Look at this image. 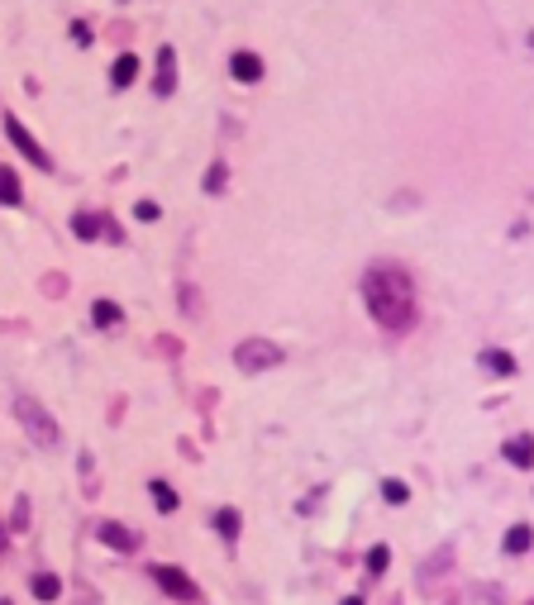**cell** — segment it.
Listing matches in <instances>:
<instances>
[{"mask_svg": "<svg viewBox=\"0 0 534 605\" xmlns=\"http://www.w3.org/2000/svg\"><path fill=\"white\" fill-rule=\"evenodd\" d=\"M224 182H229V167H224V162H215L210 172H205V191H210V196H219V191H224Z\"/></svg>", "mask_w": 534, "mask_h": 605, "instance_id": "19", "label": "cell"}, {"mask_svg": "<svg viewBox=\"0 0 534 605\" xmlns=\"http://www.w3.org/2000/svg\"><path fill=\"white\" fill-rule=\"evenodd\" d=\"M96 224H101V219H96V214H72V234H77V238H96V234H101V229H96Z\"/></svg>", "mask_w": 534, "mask_h": 605, "instance_id": "18", "label": "cell"}, {"mask_svg": "<svg viewBox=\"0 0 534 605\" xmlns=\"http://www.w3.org/2000/svg\"><path fill=\"white\" fill-rule=\"evenodd\" d=\"M20 201H24L20 172H15V167H0V205H20Z\"/></svg>", "mask_w": 534, "mask_h": 605, "instance_id": "9", "label": "cell"}, {"mask_svg": "<svg viewBox=\"0 0 534 605\" xmlns=\"http://www.w3.org/2000/svg\"><path fill=\"white\" fill-rule=\"evenodd\" d=\"M477 605H491V591H486V586L477 591Z\"/></svg>", "mask_w": 534, "mask_h": 605, "instance_id": "25", "label": "cell"}, {"mask_svg": "<svg viewBox=\"0 0 534 605\" xmlns=\"http://www.w3.org/2000/svg\"><path fill=\"white\" fill-rule=\"evenodd\" d=\"M215 529H219L224 539H239V529H243L239 510H215Z\"/></svg>", "mask_w": 534, "mask_h": 605, "instance_id": "15", "label": "cell"}, {"mask_svg": "<svg viewBox=\"0 0 534 605\" xmlns=\"http://www.w3.org/2000/svg\"><path fill=\"white\" fill-rule=\"evenodd\" d=\"M387 567H391V548H387V544H377V548H368V572H373V577H382Z\"/></svg>", "mask_w": 534, "mask_h": 605, "instance_id": "17", "label": "cell"}, {"mask_svg": "<svg viewBox=\"0 0 534 605\" xmlns=\"http://www.w3.org/2000/svg\"><path fill=\"white\" fill-rule=\"evenodd\" d=\"M134 77H138V57H134V53H120V57H115V67H110V81H115V91H124Z\"/></svg>", "mask_w": 534, "mask_h": 605, "instance_id": "10", "label": "cell"}, {"mask_svg": "<svg viewBox=\"0 0 534 605\" xmlns=\"http://www.w3.org/2000/svg\"><path fill=\"white\" fill-rule=\"evenodd\" d=\"M506 458L515 462V467H534V439H525V434H520V439H510V444H506Z\"/></svg>", "mask_w": 534, "mask_h": 605, "instance_id": "12", "label": "cell"}, {"mask_svg": "<svg viewBox=\"0 0 534 605\" xmlns=\"http://www.w3.org/2000/svg\"><path fill=\"white\" fill-rule=\"evenodd\" d=\"M72 38H77L81 48H86V43H91V29H86V24H72Z\"/></svg>", "mask_w": 534, "mask_h": 605, "instance_id": "24", "label": "cell"}, {"mask_svg": "<svg viewBox=\"0 0 534 605\" xmlns=\"http://www.w3.org/2000/svg\"><path fill=\"white\" fill-rule=\"evenodd\" d=\"M15 415H20V424H24V434L34 439L38 448H57L62 444V429H57V420L34 400V395H20L15 400Z\"/></svg>", "mask_w": 534, "mask_h": 605, "instance_id": "2", "label": "cell"}, {"mask_svg": "<svg viewBox=\"0 0 534 605\" xmlns=\"http://www.w3.org/2000/svg\"><path fill=\"white\" fill-rule=\"evenodd\" d=\"M91 319H96L101 329H115V324H120V305H115V300H96V305H91Z\"/></svg>", "mask_w": 534, "mask_h": 605, "instance_id": "14", "label": "cell"}, {"mask_svg": "<svg viewBox=\"0 0 534 605\" xmlns=\"http://www.w3.org/2000/svg\"><path fill=\"white\" fill-rule=\"evenodd\" d=\"M486 367L491 372H515V363H510V353H486Z\"/></svg>", "mask_w": 534, "mask_h": 605, "instance_id": "21", "label": "cell"}, {"mask_svg": "<svg viewBox=\"0 0 534 605\" xmlns=\"http://www.w3.org/2000/svg\"><path fill=\"white\" fill-rule=\"evenodd\" d=\"M5 138H10V143H15V148L24 153V162H34L38 172H53V158L43 153V143H38V138H34V133H29L24 124L15 119V115H5Z\"/></svg>", "mask_w": 534, "mask_h": 605, "instance_id": "4", "label": "cell"}, {"mask_svg": "<svg viewBox=\"0 0 534 605\" xmlns=\"http://www.w3.org/2000/svg\"><path fill=\"white\" fill-rule=\"evenodd\" d=\"M29 586H34V596H38V601H57V596H62V581H57V572H34V581H29Z\"/></svg>", "mask_w": 534, "mask_h": 605, "instance_id": "11", "label": "cell"}, {"mask_svg": "<svg viewBox=\"0 0 534 605\" xmlns=\"http://www.w3.org/2000/svg\"><path fill=\"white\" fill-rule=\"evenodd\" d=\"M148 496L158 500V510H167V515H172V510H177V491H172V486H167V481H158V476H153V481H148Z\"/></svg>", "mask_w": 534, "mask_h": 605, "instance_id": "13", "label": "cell"}, {"mask_svg": "<svg viewBox=\"0 0 534 605\" xmlns=\"http://www.w3.org/2000/svg\"><path fill=\"white\" fill-rule=\"evenodd\" d=\"M382 496L391 500V505H405V500H410V491H405V481H382Z\"/></svg>", "mask_w": 534, "mask_h": 605, "instance_id": "20", "label": "cell"}, {"mask_svg": "<svg viewBox=\"0 0 534 605\" xmlns=\"http://www.w3.org/2000/svg\"><path fill=\"white\" fill-rule=\"evenodd\" d=\"M153 581H158L162 591L172 596V601H196V581L182 572V567H172V562H162V567H153Z\"/></svg>", "mask_w": 534, "mask_h": 605, "instance_id": "5", "label": "cell"}, {"mask_svg": "<svg viewBox=\"0 0 534 605\" xmlns=\"http://www.w3.org/2000/svg\"><path fill=\"white\" fill-rule=\"evenodd\" d=\"M530 43H534V38H530Z\"/></svg>", "mask_w": 534, "mask_h": 605, "instance_id": "29", "label": "cell"}, {"mask_svg": "<svg viewBox=\"0 0 534 605\" xmlns=\"http://www.w3.org/2000/svg\"><path fill=\"white\" fill-rule=\"evenodd\" d=\"M96 534H101V544H106V548H120V553H134V548H138V534H134V529H124V525H115V520H106Z\"/></svg>", "mask_w": 534, "mask_h": 605, "instance_id": "7", "label": "cell"}, {"mask_svg": "<svg viewBox=\"0 0 534 605\" xmlns=\"http://www.w3.org/2000/svg\"><path fill=\"white\" fill-rule=\"evenodd\" d=\"M277 363H282V348L267 343V339H243L234 348V367L239 372H267V367H277Z\"/></svg>", "mask_w": 534, "mask_h": 605, "instance_id": "3", "label": "cell"}, {"mask_svg": "<svg viewBox=\"0 0 534 605\" xmlns=\"http://www.w3.org/2000/svg\"><path fill=\"white\" fill-rule=\"evenodd\" d=\"M134 214H138V219H158V205H153V201H138Z\"/></svg>", "mask_w": 534, "mask_h": 605, "instance_id": "23", "label": "cell"}, {"mask_svg": "<svg viewBox=\"0 0 534 605\" xmlns=\"http://www.w3.org/2000/svg\"><path fill=\"white\" fill-rule=\"evenodd\" d=\"M10 525H15V529H29V500H24V496L15 500V520H10Z\"/></svg>", "mask_w": 534, "mask_h": 605, "instance_id": "22", "label": "cell"}, {"mask_svg": "<svg viewBox=\"0 0 534 605\" xmlns=\"http://www.w3.org/2000/svg\"><path fill=\"white\" fill-rule=\"evenodd\" d=\"M0 539H5V529H0Z\"/></svg>", "mask_w": 534, "mask_h": 605, "instance_id": "27", "label": "cell"}, {"mask_svg": "<svg viewBox=\"0 0 534 605\" xmlns=\"http://www.w3.org/2000/svg\"><path fill=\"white\" fill-rule=\"evenodd\" d=\"M0 605H10V601H0Z\"/></svg>", "mask_w": 534, "mask_h": 605, "instance_id": "28", "label": "cell"}, {"mask_svg": "<svg viewBox=\"0 0 534 605\" xmlns=\"http://www.w3.org/2000/svg\"><path fill=\"white\" fill-rule=\"evenodd\" d=\"M363 300H368V310L382 329H410L415 324V286H410V277L400 272L396 263H373L368 267V277H363Z\"/></svg>", "mask_w": 534, "mask_h": 605, "instance_id": "1", "label": "cell"}, {"mask_svg": "<svg viewBox=\"0 0 534 605\" xmlns=\"http://www.w3.org/2000/svg\"><path fill=\"white\" fill-rule=\"evenodd\" d=\"M229 72H234V81L253 86V81L263 77V57H258V53H234V57H229Z\"/></svg>", "mask_w": 534, "mask_h": 605, "instance_id": "8", "label": "cell"}, {"mask_svg": "<svg viewBox=\"0 0 534 605\" xmlns=\"http://www.w3.org/2000/svg\"><path fill=\"white\" fill-rule=\"evenodd\" d=\"M153 91H158V96H172V91H177V53H172V48H158V77H153Z\"/></svg>", "mask_w": 534, "mask_h": 605, "instance_id": "6", "label": "cell"}, {"mask_svg": "<svg viewBox=\"0 0 534 605\" xmlns=\"http://www.w3.org/2000/svg\"><path fill=\"white\" fill-rule=\"evenodd\" d=\"M344 605H363V596H348V601Z\"/></svg>", "mask_w": 534, "mask_h": 605, "instance_id": "26", "label": "cell"}, {"mask_svg": "<svg viewBox=\"0 0 534 605\" xmlns=\"http://www.w3.org/2000/svg\"><path fill=\"white\" fill-rule=\"evenodd\" d=\"M530 544H534V529H530V525H515V529L506 534V553H525Z\"/></svg>", "mask_w": 534, "mask_h": 605, "instance_id": "16", "label": "cell"}]
</instances>
